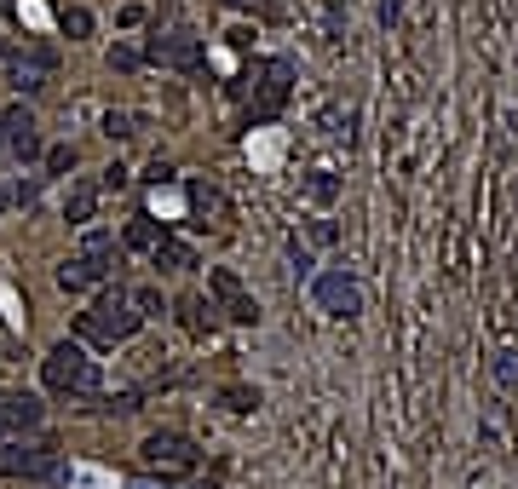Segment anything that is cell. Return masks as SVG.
Masks as SVG:
<instances>
[{
	"label": "cell",
	"instance_id": "obj_1",
	"mask_svg": "<svg viewBox=\"0 0 518 489\" xmlns=\"http://www.w3.org/2000/svg\"><path fill=\"white\" fill-rule=\"evenodd\" d=\"M139 328H144V317H139V305H133V294H127V288H104L93 300V311H81L75 334L93 340V346H121V340H133Z\"/></svg>",
	"mask_w": 518,
	"mask_h": 489
},
{
	"label": "cell",
	"instance_id": "obj_2",
	"mask_svg": "<svg viewBox=\"0 0 518 489\" xmlns=\"http://www.w3.org/2000/svg\"><path fill=\"white\" fill-rule=\"evenodd\" d=\"M0 478H29V484H64L70 466L58 455V443H24V438H6L0 443Z\"/></svg>",
	"mask_w": 518,
	"mask_h": 489
},
{
	"label": "cell",
	"instance_id": "obj_3",
	"mask_svg": "<svg viewBox=\"0 0 518 489\" xmlns=\"http://www.w3.org/2000/svg\"><path fill=\"white\" fill-rule=\"evenodd\" d=\"M41 380H47V392H58V397H93L98 392V363L75 346V340H58V346L41 357Z\"/></svg>",
	"mask_w": 518,
	"mask_h": 489
},
{
	"label": "cell",
	"instance_id": "obj_4",
	"mask_svg": "<svg viewBox=\"0 0 518 489\" xmlns=\"http://www.w3.org/2000/svg\"><path fill=\"white\" fill-rule=\"evenodd\" d=\"M139 461L150 466V472H162V484H173V478H185V472H196V461H202V449L185 438V432H150V438L139 443Z\"/></svg>",
	"mask_w": 518,
	"mask_h": 489
},
{
	"label": "cell",
	"instance_id": "obj_5",
	"mask_svg": "<svg viewBox=\"0 0 518 489\" xmlns=\"http://www.w3.org/2000/svg\"><path fill=\"white\" fill-rule=\"evenodd\" d=\"M52 70H58V52L35 41V47L12 52V70H6V81L18 87V98H35V93H41V87L52 81Z\"/></svg>",
	"mask_w": 518,
	"mask_h": 489
},
{
	"label": "cell",
	"instance_id": "obj_6",
	"mask_svg": "<svg viewBox=\"0 0 518 489\" xmlns=\"http://www.w3.org/2000/svg\"><path fill=\"white\" fill-rule=\"evenodd\" d=\"M41 420H47V403L35 392H0V443L41 432Z\"/></svg>",
	"mask_w": 518,
	"mask_h": 489
},
{
	"label": "cell",
	"instance_id": "obj_7",
	"mask_svg": "<svg viewBox=\"0 0 518 489\" xmlns=\"http://www.w3.org/2000/svg\"><path fill=\"white\" fill-rule=\"evenodd\" d=\"M317 305L329 311V317H357L363 311V288H357V277H346V271H329V277H317Z\"/></svg>",
	"mask_w": 518,
	"mask_h": 489
},
{
	"label": "cell",
	"instance_id": "obj_8",
	"mask_svg": "<svg viewBox=\"0 0 518 489\" xmlns=\"http://www.w3.org/2000/svg\"><path fill=\"white\" fill-rule=\"evenodd\" d=\"M208 294H213V305H219L231 323H259V305L242 294V282H236L231 271H208Z\"/></svg>",
	"mask_w": 518,
	"mask_h": 489
},
{
	"label": "cell",
	"instance_id": "obj_9",
	"mask_svg": "<svg viewBox=\"0 0 518 489\" xmlns=\"http://www.w3.org/2000/svg\"><path fill=\"white\" fill-rule=\"evenodd\" d=\"M110 265H116V259H104V254H75V259L58 265V288H64V294H87V288H98V282L110 277Z\"/></svg>",
	"mask_w": 518,
	"mask_h": 489
},
{
	"label": "cell",
	"instance_id": "obj_10",
	"mask_svg": "<svg viewBox=\"0 0 518 489\" xmlns=\"http://www.w3.org/2000/svg\"><path fill=\"white\" fill-rule=\"evenodd\" d=\"M213 311H219V305H213L208 294H185V300H179V323H185L196 340H213V328H219Z\"/></svg>",
	"mask_w": 518,
	"mask_h": 489
},
{
	"label": "cell",
	"instance_id": "obj_11",
	"mask_svg": "<svg viewBox=\"0 0 518 489\" xmlns=\"http://www.w3.org/2000/svg\"><path fill=\"white\" fill-rule=\"evenodd\" d=\"M98 196H104V190L87 185V179L70 185V196H64V219H70V225H93V219H98Z\"/></svg>",
	"mask_w": 518,
	"mask_h": 489
},
{
	"label": "cell",
	"instance_id": "obj_12",
	"mask_svg": "<svg viewBox=\"0 0 518 489\" xmlns=\"http://www.w3.org/2000/svg\"><path fill=\"white\" fill-rule=\"evenodd\" d=\"M150 259H156V271H196V248H190V242H173V236H162V242L150 248Z\"/></svg>",
	"mask_w": 518,
	"mask_h": 489
},
{
	"label": "cell",
	"instance_id": "obj_13",
	"mask_svg": "<svg viewBox=\"0 0 518 489\" xmlns=\"http://www.w3.org/2000/svg\"><path fill=\"white\" fill-rule=\"evenodd\" d=\"M41 150H47V144H41V133H35V116L18 121L12 139H6V156H12V162H41Z\"/></svg>",
	"mask_w": 518,
	"mask_h": 489
},
{
	"label": "cell",
	"instance_id": "obj_14",
	"mask_svg": "<svg viewBox=\"0 0 518 489\" xmlns=\"http://www.w3.org/2000/svg\"><path fill=\"white\" fill-rule=\"evenodd\" d=\"M185 196H190V213H202V219H225L231 213V202H225V190H213V185H185Z\"/></svg>",
	"mask_w": 518,
	"mask_h": 489
},
{
	"label": "cell",
	"instance_id": "obj_15",
	"mask_svg": "<svg viewBox=\"0 0 518 489\" xmlns=\"http://www.w3.org/2000/svg\"><path fill=\"white\" fill-rule=\"evenodd\" d=\"M162 236H167V231L156 225V219H133V225L121 231V248H144V254H150V248H156Z\"/></svg>",
	"mask_w": 518,
	"mask_h": 489
},
{
	"label": "cell",
	"instance_id": "obj_16",
	"mask_svg": "<svg viewBox=\"0 0 518 489\" xmlns=\"http://www.w3.org/2000/svg\"><path fill=\"white\" fill-rule=\"evenodd\" d=\"M41 173H47V179H70L75 173V144H52V150H41Z\"/></svg>",
	"mask_w": 518,
	"mask_h": 489
},
{
	"label": "cell",
	"instance_id": "obj_17",
	"mask_svg": "<svg viewBox=\"0 0 518 489\" xmlns=\"http://www.w3.org/2000/svg\"><path fill=\"white\" fill-rule=\"evenodd\" d=\"M58 29H64L70 41H87V35H93V12H87V6H64V12H58Z\"/></svg>",
	"mask_w": 518,
	"mask_h": 489
},
{
	"label": "cell",
	"instance_id": "obj_18",
	"mask_svg": "<svg viewBox=\"0 0 518 489\" xmlns=\"http://www.w3.org/2000/svg\"><path fill=\"white\" fill-rule=\"evenodd\" d=\"M41 190H47V173H24V179H18V185H12V208H35V202H41Z\"/></svg>",
	"mask_w": 518,
	"mask_h": 489
},
{
	"label": "cell",
	"instance_id": "obj_19",
	"mask_svg": "<svg viewBox=\"0 0 518 489\" xmlns=\"http://www.w3.org/2000/svg\"><path fill=\"white\" fill-rule=\"evenodd\" d=\"M139 127H144V116H133V110H110V116H104V139H133Z\"/></svg>",
	"mask_w": 518,
	"mask_h": 489
},
{
	"label": "cell",
	"instance_id": "obj_20",
	"mask_svg": "<svg viewBox=\"0 0 518 489\" xmlns=\"http://www.w3.org/2000/svg\"><path fill=\"white\" fill-rule=\"evenodd\" d=\"M81 254H104V259H116V254H121L116 231H98V225H87V236H81Z\"/></svg>",
	"mask_w": 518,
	"mask_h": 489
},
{
	"label": "cell",
	"instance_id": "obj_21",
	"mask_svg": "<svg viewBox=\"0 0 518 489\" xmlns=\"http://www.w3.org/2000/svg\"><path fill=\"white\" fill-rule=\"evenodd\" d=\"M219 409H231V415H254L259 392H248V386H225V392H219Z\"/></svg>",
	"mask_w": 518,
	"mask_h": 489
},
{
	"label": "cell",
	"instance_id": "obj_22",
	"mask_svg": "<svg viewBox=\"0 0 518 489\" xmlns=\"http://www.w3.org/2000/svg\"><path fill=\"white\" fill-rule=\"evenodd\" d=\"M139 64H144V52H139V47H121V41H116V47H110V70L133 75V70H139Z\"/></svg>",
	"mask_w": 518,
	"mask_h": 489
},
{
	"label": "cell",
	"instance_id": "obj_23",
	"mask_svg": "<svg viewBox=\"0 0 518 489\" xmlns=\"http://www.w3.org/2000/svg\"><path fill=\"white\" fill-rule=\"evenodd\" d=\"M18 121H29V104H6V110H0V150H6V139H12Z\"/></svg>",
	"mask_w": 518,
	"mask_h": 489
},
{
	"label": "cell",
	"instance_id": "obj_24",
	"mask_svg": "<svg viewBox=\"0 0 518 489\" xmlns=\"http://www.w3.org/2000/svg\"><path fill=\"white\" fill-rule=\"evenodd\" d=\"M133 305H139V317H162V294L156 288H133Z\"/></svg>",
	"mask_w": 518,
	"mask_h": 489
},
{
	"label": "cell",
	"instance_id": "obj_25",
	"mask_svg": "<svg viewBox=\"0 0 518 489\" xmlns=\"http://www.w3.org/2000/svg\"><path fill=\"white\" fill-rule=\"evenodd\" d=\"M495 380H501V386H518V351H501V357H495Z\"/></svg>",
	"mask_w": 518,
	"mask_h": 489
},
{
	"label": "cell",
	"instance_id": "obj_26",
	"mask_svg": "<svg viewBox=\"0 0 518 489\" xmlns=\"http://www.w3.org/2000/svg\"><path fill=\"white\" fill-rule=\"evenodd\" d=\"M144 185H156V190H162V185H173V167H167L162 156H156V162L144 167Z\"/></svg>",
	"mask_w": 518,
	"mask_h": 489
},
{
	"label": "cell",
	"instance_id": "obj_27",
	"mask_svg": "<svg viewBox=\"0 0 518 489\" xmlns=\"http://www.w3.org/2000/svg\"><path fill=\"white\" fill-rule=\"evenodd\" d=\"M98 190H127V167H110V173L98 179Z\"/></svg>",
	"mask_w": 518,
	"mask_h": 489
},
{
	"label": "cell",
	"instance_id": "obj_28",
	"mask_svg": "<svg viewBox=\"0 0 518 489\" xmlns=\"http://www.w3.org/2000/svg\"><path fill=\"white\" fill-rule=\"evenodd\" d=\"M6 208H12V190L0 185V213H6Z\"/></svg>",
	"mask_w": 518,
	"mask_h": 489
},
{
	"label": "cell",
	"instance_id": "obj_29",
	"mask_svg": "<svg viewBox=\"0 0 518 489\" xmlns=\"http://www.w3.org/2000/svg\"><path fill=\"white\" fill-rule=\"evenodd\" d=\"M6 363H12V351H6V346H0V369H6Z\"/></svg>",
	"mask_w": 518,
	"mask_h": 489
}]
</instances>
